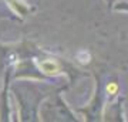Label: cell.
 <instances>
[{
  "label": "cell",
  "mask_w": 128,
  "mask_h": 122,
  "mask_svg": "<svg viewBox=\"0 0 128 122\" xmlns=\"http://www.w3.org/2000/svg\"><path fill=\"white\" fill-rule=\"evenodd\" d=\"M38 68H40L41 71L44 72L46 75H58L60 71H61V68H60V64L54 60H43L38 63Z\"/></svg>",
  "instance_id": "6da1fadb"
},
{
  "label": "cell",
  "mask_w": 128,
  "mask_h": 122,
  "mask_svg": "<svg viewBox=\"0 0 128 122\" xmlns=\"http://www.w3.org/2000/svg\"><path fill=\"white\" fill-rule=\"evenodd\" d=\"M120 92V85H118V82H115V81H111L108 82L107 85H105V94L108 95V97H117Z\"/></svg>",
  "instance_id": "7a4b0ae2"
}]
</instances>
